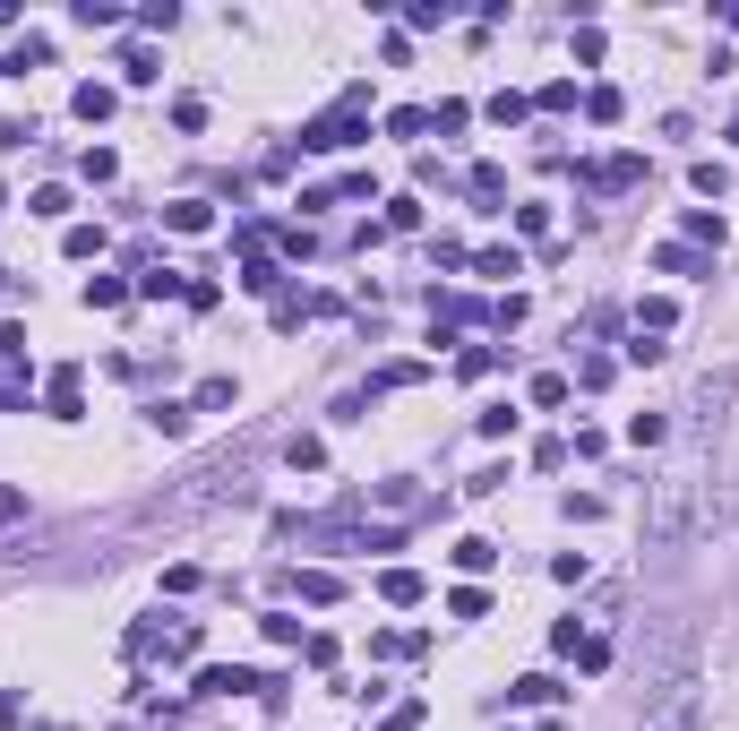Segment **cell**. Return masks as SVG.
Wrapping results in <instances>:
<instances>
[{
  "mask_svg": "<svg viewBox=\"0 0 739 731\" xmlns=\"http://www.w3.org/2000/svg\"><path fill=\"white\" fill-rule=\"evenodd\" d=\"M361 104H370V95H361V86H353V95H344L336 112H318V121L301 129V147H318V155H336V147H353V138H370V129H361Z\"/></svg>",
  "mask_w": 739,
  "mask_h": 731,
  "instance_id": "obj_1",
  "label": "cell"
},
{
  "mask_svg": "<svg viewBox=\"0 0 739 731\" xmlns=\"http://www.w3.org/2000/svg\"><path fill=\"white\" fill-rule=\"evenodd\" d=\"M645 731H697V680H671V688H662V706H654Z\"/></svg>",
  "mask_w": 739,
  "mask_h": 731,
  "instance_id": "obj_2",
  "label": "cell"
},
{
  "mask_svg": "<svg viewBox=\"0 0 739 731\" xmlns=\"http://www.w3.org/2000/svg\"><path fill=\"white\" fill-rule=\"evenodd\" d=\"M164 224H172V233H207L215 215H207V198H181V207H164Z\"/></svg>",
  "mask_w": 739,
  "mask_h": 731,
  "instance_id": "obj_3",
  "label": "cell"
},
{
  "mask_svg": "<svg viewBox=\"0 0 739 731\" xmlns=\"http://www.w3.org/2000/svg\"><path fill=\"white\" fill-rule=\"evenodd\" d=\"M490 559H499V542H482V534H465V542H456V568H465V577H482Z\"/></svg>",
  "mask_w": 739,
  "mask_h": 731,
  "instance_id": "obj_4",
  "label": "cell"
},
{
  "mask_svg": "<svg viewBox=\"0 0 739 731\" xmlns=\"http://www.w3.org/2000/svg\"><path fill=\"white\" fill-rule=\"evenodd\" d=\"M550 697H559V680H542V671H533V680H516V688H507V706H550Z\"/></svg>",
  "mask_w": 739,
  "mask_h": 731,
  "instance_id": "obj_5",
  "label": "cell"
},
{
  "mask_svg": "<svg viewBox=\"0 0 739 731\" xmlns=\"http://www.w3.org/2000/svg\"><path fill=\"white\" fill-rule=\"evenodd\" d=\"M61 250H69V258H104V224H69Z\"/></svg>",
  "mask_w": 739,
  "mask_h": 731,
  "instance_id": "obj_6",
  "label": "cell"
},
{
  "mask_svg": "<svg viewBox=\"0 0 739 731\" xmlns=\"http://www.w3.org/2000/svg\"><path fill=\"white\" fill-rule=\"evenodd\" d=\"M344 577H327V568H301V602H336Z\"/></svg>",
  "mask_w": 739,
  "mask_h": 731,
  "instance_id": "obj_7",
  "label": "cell"
},
{
  "mask_svg": "<svg viewBox=\"0 0 739 731\" xmlns=\"http://www.w3.org/2000/svg\"><path fill=\"white\" fill-rule=\"evenodd\" d=\"M379 594H387V602H422V577H413V568H387Z\"/></svg>",
  "mask_w": 739,
  "mask_h": 731,
  "instance_id": "obj_8",
  "label": "cell"
},
{
  "mask_svg": "<svg viewBox=\"0 0 739 731\" xmlns=\"http://www.w3.org/2000/svg\"><path fill=\"white\" fill-rule=\"evenodd\" d=\"M147 422L164 430V439H181V430H190V405H147Z\"/></svg>",
  "mask_w": 739,
  "mask_h": 731,
  "instance_id": "obj_9",
  "label": "cell"
},
{
  "mask_svg": "<svg viewBox=\"0 0 739 731\" xmlns=\"http://www.w3.org/2000/svg\"><path fill=\"white\" fill-rule=\"evenodd\" d=\"M112 112V86H78V121H104Z\"/></svg>",
  "mask_w": 739,
  "mask_h": 731,
  "instance_id": "obj_10",
  "label": "cell"
},
{
  "mask_svg": "<svg viewBox=\"0 0 739 731\" xmlns=\"http://www.w3.org/2000/svg\"><path fill=\"white\" fill-rule=\"evenodd\" d=\"M52 413H61V422L78 413V370H61V379H52Z\"/></svg>",
  "mask_w": 739,
  "mask_h": 731,
  "instance_id": "obj_11",
  "label": "cell"
},
{
  "mask_svg": "<svg viewBox=\"0 0 739 731\" xmlns=\"http://www.w3.org/2000/svg\"><path fill=\"white\" fill-rule=\"evenodd\" d=\"M9 516H26V491H9V482H0V525H9Z\"/></svg>",
  "mask_w": 739,
  "mask_h": 731,
  "instance_id": "obj_12",
  "label": "cell"
},
{
  "mask_svg": "<svg viewBox=\"0 0 739 731\" xmlns=\"http://www.w3.org/2000/svg\"><path fill=\"white\" fill-rule=\"evenodd\" d=\"M413 723H422V706H404V714H387L379 731H413Z\"/></svg>",
  "mask_w": 739,
  "mask_h": 731,
  "instance_id": "obj_13",
  "label": "cell"
},
{
  "mask_svg": "<svg viewBox=\"0 0 739 731\" xmlns=\"http://www.w3.org/2000/svg\"><path fill=\"white\" fill-rule=\"evenodd\" d=\"M731 147H739V121H731Z\"/></svg>",
  "mask_w": 739,
  "mask_h": 731,
  "instance_id": "obj_14",
  "label": "cell"
}]
</instances>
